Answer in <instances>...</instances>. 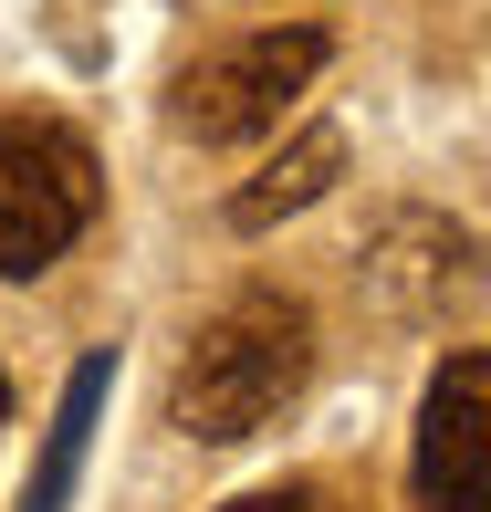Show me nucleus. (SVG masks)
<instances>
[{
    "label": "nucleus",
    "mask_w": 491,
    "mask_h": 512,
    "mask_svg": "<svg viewBox=\"0 0 491 512\" xmlns=\"http://www.w3.org/2000/svg\"><path fill=\"white\" fill-rule=\"evenodd\" d=\"M324 53H335V42H324L314 21H272V32H241V42H220V53H199L189 74H178L168 115L199 136V147H241V136H272V126H283V105L324 74Z\"/></svg>",
    "instance_id": "nucleus-3"
},
{
    "label": "nucleus",
    "mask_w": 491,
    "mask_h": 512,
    "mask_svg": "<svg viewBox=\"0 0 491 512\" xmlns=\"http://www.w3.org/2000/svg\"><path fill=\"white\" fill-rule=\"evenodd\" d=\"M105 387H115V356H84L74 377H63V408H53V439H42V471L32 492H21V512H63L84 481V450H95V418H105Z\"/></svg>",
    "instance_id": "nucleus-6"
},
{
    "label": "nucleus",
    "mask_w": 491,
    "mask_h": 512,
    "mask_svg": "<svg viewBox=\"0 0 491 512\" xmlns=\"http://www.w3.org/2000/svg\"><path fill=\"white\" fill-rule=\"evenodd\" d=\"M303 377H314V314H303L293 293L251 283L189 335V356H178V377H168V429L209 439V450L262 439L272 418L303 398Z\"/></svg>",
    "instance_id": "nucleus-1"
},
{
    "label": "nucleus",
    "mask_w": 491,
    "mask_h": 512,
    "mask_svg": "<svg viewBox=\"0 0 491 512\" xmlns=\"http://www.w3.org/2000/svg\"><path fill=\"white\" fill-rule=\"evenodd\" d=\"M95 147L53 115H0V283H32L95 230Z\"/></svg>",
    "instance_id": "nucleus-2"
},
{
    "label": "nucleus",
    "mask_w": 491,
    "mask_h": 512,
    "mask_svg": "<svg viewBox=\"0 0 491 512\" xmlns=\"http://www.w3.org/2000/svg\"><path fill=\"white\" fill-rule=\"evenodd\" d=\"M335 178H345V126H303L262 178H241V189H230V230H272V220H293V209H314Z\"/></svg>",
    "instance_id": "nucleus-5"
},
{
    "label": "nucleus",
    "mask_w": 491,
    "mask_h": 512,
    "mask_svg": "<svg viewBox=\"0 0 491 512\" xmlns=\"http://www.w3.org/2000/svg\"><path fill=\"white\" fill-rule=\"evenodd\" d=\"M220 512H303V481H283V492H241V502H220Z\"/></svg>",
    "instance_id": "nucleus-7"
},
{
    "label": "nucleus",
    "mask_w": 491,
    "mask_h": 512,
    "mask_svg": "<svg viewBox=\"0 0 491 512\" xmlns=\"http://www.w3.org/2000/svg\"><path fill=\"white\" fill-rule=\"evenodd\" d=\"M0 418H11V377H0Z\"/></svg>",
    "instance_id": "nucleus-8"
},
{
    "label": "nucleus",
    "mask_w": 491,
    "mask_h": 512,
    "mask_svg": "<svg viewBox=\"0 0 491 512\" xmlns=\"http://www.w3.org/2000/svg\"><path fill=\"white\" fill-rule=\"evenodd\" d=\"M481 460H491V356L460 345L418 398V450H408V512H481Z\"/></svg>",
    "instance_id": "nucleus-4"
}]
</instances>
